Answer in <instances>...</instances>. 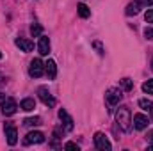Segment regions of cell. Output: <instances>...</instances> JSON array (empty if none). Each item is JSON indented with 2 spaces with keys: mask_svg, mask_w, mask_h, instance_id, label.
<instances>
[{
  "mask_svg": "<svg viewBox=\"0 0 153 151\" xmlns=\"http://www.w3.org/2000/svg\"><path fill=\"white\" fill-rule=\"evenodd\" d=\"M116 121H117V126L123 130V132H130L132 128V114L128 107H119L117 112H116Z\"/></svg>",
  "mask_w": 153,
  "mask_h": 151,
  "instance_id": "6da1fadb",
  "label": "cell"
},
{
  "mask_svg": "<svg viewBox=\"0 0 153 151\" xmlns=\"http://www.w3.org/2000/svg\"><path fill=\"white\" fill-rule=\"evenodd\" d=\"M121 96H123V93H121V89H117V87H111V89L105 91V101H107V105L111 107L109 110H112L116 105L119 103Z\"/></svg>",
  "mask_w": 153,
  "mask_h": 151,
  "instance_id": "7a4b0ae2",
  "label": "cell"
},
{
  "mask_svg": "<svg viewBox=\"0 0 153 151\" xmlns=\"http://www.w3.org/2000/svg\"><path fill=\"white\" fill-rule=\"evenodd\" d=\"M94 146L98 148L100 151H111V142H109V139L105 137V133H102V132H96L94 133Z\"/></svg>",
  "mask_w": 153,
  "mask_h": 151,
  "instance_id": "3957f363",
  "label": "cell"
},
{
  "mask_svg": "<svg viewBox=\"0 0 153 151\" xmlns=\"http://www.w3.org/2000/svg\"><path fill=\"white\" fill-rule=\"evenodd\" d=\"M4 132H5V137H7L9 146H14V144L18 142V132H16V126H14L13 123H5Z\"/></svg>",
  "mask_w": 153,
  "mask_h": 151,
  "instance_id": "277c9868",
  "label": "cell"
},
{
  "mask_svg": "<svg viewBox=\"0 0 153 151\" xmlns=\"http://www.w3.org/2000/svg\"><path fill=\"white\" fill-rule=\"evenodd\" d=\"M38 96L45 105H48V107H53V105H55V98L50 94V91H48L45 85H41V87L38 89Z\"/></svg>",
  "mask_w": 153,
  "mask_h": 151,
  "instance_id": "5b68a950",
  "label": "cell"
},
{
  "mask_svg": "<svg viewBox=\"0 0 153 151\" xmlns=\"http://www.w3.org/2000/svg\"><path fill=\"white\" fill-rule=\"evenodd\" d=\"M43 73H45V64L41 62V59H34L29 66V75L34 76V78H39Z\"/></svg>",
  "mask_w": 153,
  "mask_h": 151,
  "instance_id": "8992f818",
  "label": "cell"
},
{
  "mask_svg": "<svg viewBox=\"0 0 153 151\" xmlns=\"http://www.w3.org/2000/svg\"><path fill=\"white\" fill-rule=\"evenodd\" d=\"M18 110V105H16V101L13 100V98H5L4 100V103H2V112L5 114V115H13V114Z\"/></svg>",
  "mask_w": 153,
  "mask_h": 151,
  "instance_id": "52a82bcc",
  "label": "cell"
},
{
  "mask_svg": "<svg viewBox=\"0 0 153 151\" xmlns=\"http://www.w3.org/2000/svg\"><path fill=\"white\" fill-rule=\"evenodd\" d=\"M45 141V135L41 132H29L27 137L23 139V144H41Z\"/></svg>",
  "mask_w": 153,
  "mask_h": 151,
  "instance_id": "ba28073f",
  "label": "cell"
},
{
  "mask_svg": "<svg viewBox=\"0 0 153 151\" xmlns=\"http://www.w3.org/2000/svg\"><path fill=\"white\" fill-rule=\"evenodd\" d=\"M132 124H134L135 130H144L148 126V117L144 114H135L134 119H132Z\"/></svg>",
  "mask_w": 153,
  "mask_h": 151,
  "instance_id": "9c48e42d",
  "label": "cell"
},
{
  "mask_svg": "<svg viewBox=\"0 0 153 151\" xmlns=\"http://www.w3.org/2000/svg\"><path fill=\"white\" fill-rule=\"evenodd\" d=\"M59 117H61V121L64 123V128H66L68 132H71V130H73V126H75V124H73V119H71V115L66 112L64 109H61V110H59Z\"/></svg>",
  "mask_w": 153,
  "mask_h": 151,
  "instance_id": "30bf717a",
  "label": "cell"
},
{
  "mask_svg": "<svg viewBox=\"0 0 153 151\" xmlns=\"http://www.w3.org/2000/svg\"><path fill=\"white\" fill-rule=\"evenodd\" d=\"M14 44H16L22 52H32V50H34V43L29 41V39H23V38H18L14 41Z\"/></svg>",
  "mask_w": 153,
  "mask_h": 151,
  "instance_id": "8fae6325",
  "label": "cell"
},
{
  "mask_svg": "<svg viewBox=\"0 0 153 151\" xmlns=\"http://www.w3.org/2000/svg\"><path fill=\"white\" fill-rule=\"evenodd\" d=\"M45 73H46V76H48L50 80H53V78L57 76V66H55V62H53L52 59H48V61L45 62Z\"/></svg>",
  "mask_w": 153,
  "mask_h": 151,
  "instance_id": "7c38bea8",
  "label": "cell"
},
{
  "mask_svg": "<svg viewBox=\"0 0 153 151\" xmlns=\"http://www.w3.org/2000/svg\"><path fill=\"white\" fill-rule=\"evenodd\" d=\"M38 50L41 55H48V52H50V39L46 38V36H39Z\"/></svg>",
  "mask_w": 153,
  "mask_h": 151,
  "instance_id": "4fadbf2b",
  "label": "cell"
},
{
  "mask_svg": "<svg viewBox=\"0 0 153 151\" xmlns=\"http://www.w3.org/2000/svg\"><path fill=\"white\" fill-rule=\"evenodd\" d=\"M20 109H22V110H25V112H30V110H34V109H36V101H34L32 98H25V100L20 103Z\"/></svg>",
  "mask_w": 153,
  "mask_h": 151,
  "instance_id": "5bb4252c",
  "label": "cell"
},
{
  "mask_svg": "<svg viewBox=\"0 0 153 151\" xmlns=\"http://www.w3.org/2000/svg\"><path fill=\"white\" fill-rule=\"evenodd\" d=\"M76 11H78V16L84 18V20L91 16V11H89V7H87L85 4H78V5H76Z\"/></svg>",
  "mask_w": 153,
  "mask_h": 151,
  "instance_id": "9a60e30c",
  "label": "cell"
},
{
  "mask_svg": "<svg viewBox=\"0 0 153 151\" xmlns=\"http://www.w3.org/2000/svg\"><path fill=\"white\" fill-rule=\"evenodd\" d=\"M139 9H141V5H139L137 2L128 4V5H126V14H128V16H135V14L139 13Z\"/></svg>",
  "mask_w": 153,
  "mask_h": 151,
  "instance_id": "2e32d148",
  "label": "cell"
},
{
  "mask_svg": "<svg viewBox=\"0 0 153 151\" xmlns=\"http://www.w3.org/2000/svg\"><path fill=\"white\" fill-rule=\"evenodd\" d=\"M23 124L25 126H39L41 124V117H27V119H23Z\"/></svg>",
  "mask_w": 153,
  "mask_h": 151,
  "instance_id": "e0dca14e",
  "label": "cell"
},
{
  "mask_svg": "<svg viewBox=\"0 0 153 151\" xmlns=\"http://www.w3.org/2000/svg\"><path fill=\"white\" fill-rule=\"evenodd\" d=\"M41 32H43V29H41L39 23H32V25H30V34H32V38H39Z\"/></svg>",
  "mask_w": 153,
  "mask_h": 151,
  "instance_id": "ac0fdd59",
  "label": "cell"
},
{
  "mask_svg": "<svg viewBox=\"0 0 153 151\" xmlns=\"http://www.w3.org/2000/svg\"><path fill=\"white\" fill-rule=\"evenodd\" d=\"M139 107L143 109V110H150L153 107V103H152V100H146V98H143V100H139Z\"/></svg>",
  "mask_w": 153,
  "mask_h": 151,
  "instance_id": "d6986e66",
  "label": "cell"
},
{
  "mask_svg": "<svg viewBox=\"0 0 153 151\" xmlns=\"http://www.w3.org/2000/svg\"><path fill=\"white\" fill-rule=\"evenodd\" d=\"M143 91H144L146 94H153V78L152 80H146V82L143 84Z\"/></svg>",
  "mask_w": 153,
  "mask_h": 151,
  "instance_id": "ffe728a7",
  "label": "cell"
},
{
  "mask_svg": "<svg viewBox=\"0 0 153 151\" xmlns=\"http://www.w3.org/2000/svg\"><path fill=\"white\" fill-rule=\"evenodd\" d=\"M121 87H123L125 91H132L134 84H132V80H130V78H123V80H121Z\"/></svg>",
  "mask_w": 153,
  "mask_h": 151,
  "instance_id": "44dd1931",
  "label": "cell"
},
{
  "mask_svg": "<svg viewBox=\"0 0 153 151\" xmlns=\"http://www.w3.org/2000/svg\"><path fill=\"white\" fill-rule=\"evenodd\" d=\"M144 20H146V23H153V9H148V11H146Z\"/></svg>",
  "mask_w": 153,
  "mask_h": 151,
  "instance_id": "7402d4cb",
  "label": "cell"
},
{
  "mask_svg": "<svg viewBox=\"0 0 153 151\" xmlns=\"http://www.w3.org/2000/svg\"><path fill=\"white\" fill-rule=\"evenodd\" d=\"M144 38L150 39V41H153V29L152 27H146V30H144Z\"/></svg>",
  "mask_w": 153,
  "mask_h": 151,
  "instance_id": "603a6c76",
  "label": "cell"
},
{
  "mask_svg": "<svg viewBox=\"0 0 153 151\" xmlns=\"http://www.w3.org/2000/svg\"><path fill=\"white\" fill-rule=\"evenodd\" d=\"M141 7H148V5H153V0H135Z\"/></svg>",
  "mask_w": 153,
  "mask_h": 151,
  "instance_id": "cb8c5ba5",
  "label": "cell"
},
{
  "mask_svg": "<svg viewBox=\"0 0 153 151\" xmlns=\"http://www.w3.org/2000/svg\"><path fill=\"white\" fill-rule=\"evenodd\" d=\"M64 148H66V150H76V151H78V146H76L75 142H66V144H64Z\"/></svg>",
  "mask_w": 153,
  "mask_h": 151,
  "instance_id": "d4e9b609",
  "label": "cell"
},
{
  "mask_svg": "<svg viewBox=\"0 0 153 151\" xmlns=\"http://www.w3.org/2000/svg\"><path fill=\"white\" fill-rule=\"evenodd\" d=\"M93 46L98 50V53H100V55H103V48H102V44H100L98 41H94V43H93Z\"/></svg>",
  "mask_w": 153,
  "mask_h": 151,
  "instance_id": "484cf974",
  "label": "cell"
},
{
  "mask_svg": "<svg viewBox=\"0 0 153 151\" xmlns=\"http://www.w3.org/2000/svg\"><path fill=\"white\" fill-rule=\"evenodd\" d=\"M146 141L153 144V130H148V133H146Z\"/></svg>",
  "mask_w": 153,
  "mask_h": 151,
  "instance_id": "4316f807",
  "label": "cell"
},
{
  "mask_svg": "<svg viewBox=\"0 0 153 151\" xmlns=\"http://www.w3.org/2000/svg\"><path fill=\"white\" fill-rule=\"evenodd\" d=\"M5 98H7V96H5V94H2V93H0V105H2V103H4V100H5Z\"/></svg>",
  "mask_w": 153,
  "mask_h": 151,
  "instance_id": "83f0119b",
  "label": "cell"
},
{
  "mask_svg": "<svg viewBox=\"0 0 153 151\" xmlns=\"http://www.w3.org/2000/svg\"><path fill=\"white\" fill-rule=\"evenodd\" d=\"M2 85H4V78L0 76V87H2Z\"/></svg>",
  "mask_w": 153,
  "mask_h": 151,
  "instance_id": "f1b7e54d",
  "label": "cell"
},
{
  "mask_svg": "<svg viewBox=\"0 0 153 151\" xmlns=\"http://www.w3.org/2000/svg\"><path fill=\"white\" fill-rule=\"evenodd\" d=\"M150 114H152V121H153V107L150 109Z\"/></svg>",
  "mask_w": 153,
  "mask_h": 151,
  "instance_id": "f546056e",
  "label": "cell"
},
{
  "mask_svg": "<svg viewBox=\"0 0 153 151\" xmlns=\"http://www.w3.org/2000/svg\"><path fill=\"white\" fill-rule=\"evenodd\" d=\"M152 70H153V59H152Z\"/></svg>",
  "mask_w": 153,
  "mask_h": 151,
  "instance_id": "4dcf8cb0",
  "label": "cell"
},
{
  "mask_svg": "<svg viewBox=\"0 0 153 151\" xmlns=\"http://www.w3.org/2000/svg\"><path fill=\"white\" fill-rule=\"evenodd\" d=\"M0 59H2V53H0Z\"/></svg>",
  "mask_w": 153,
  "mask_h": 151,
  "instance_id": "1f68e13d",
  "label": "cell"
}]
</instances>
